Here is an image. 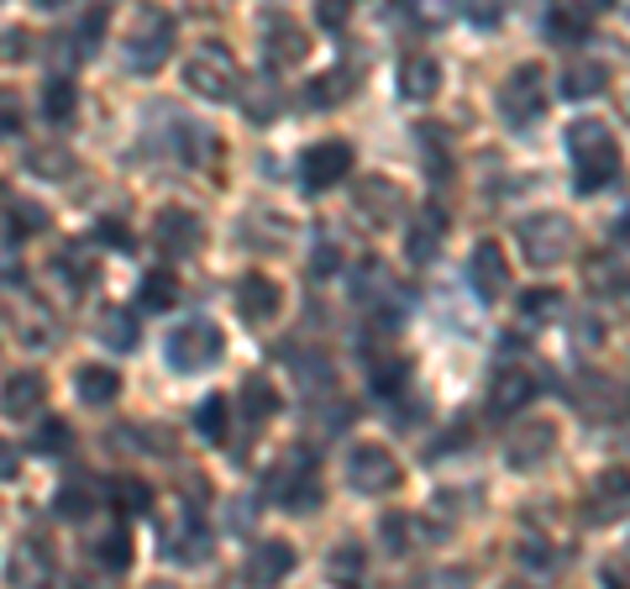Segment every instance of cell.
Segmentation results:
<instances>
[{"mask_svg": "<svg viewBox=\"0 0 630 589\" xmlns=\"http://www.w3.org/2000/svg\"><path fill=\"white\" fill-rule=\"evenodd\" d=\"M342 174H353V148L347 143H315L299 153V180H305V190H332Z\"/></svg>", "mask_w": 630, "mask_h": 589, "instance_id": "7c38bea8", "label": "cell"}, {"mask_svg": "<svg viewBox=\"0 0 630 589\" xmlns=\"http://www.w3.org/2000/svg\"><path fill=\"white\" fill-rule=\"evenodd\" d=\"M289 573H295V548H289L284 537L257 542V548L247 552V585L253 589H274V585H284Z\"/></svg>", "mask_w": 630, "mask_h": 589, "instance_id": "2e32d148", "label": "cell"}, {"mask_svg": "<svg viewBox=\"0 0 630 589\" xmlns=\"http://www.w3.org/2000/svg\"><path fill=\"white\" fill-rule=\"evenodd\" d=\"M236 311H242V322H274L278 316V285L268 274H242V285H236Z\"/></svg>", "mask_w": 630, "mask_h": 589, "instance_id": "d6986e66", "label": "cell"}, {"mask_svg": "<svg viewBox=\"0 0 630 589\" xmlns=\"http://www.w3.org/2000/svg\"><path fill=\"white\" fill-rule=\"evenodd\" d=\"M447 237V216L441 211H420L410 226H405V253H410L415 264H431V253L441 247Z\"/></svg>", "mask_w": 630, "mask_h": 589, "instance_id": "cb8c5ba5", "label": "cell"}, {"mask_svg": "<svg viewBox=\"0 0 630 589\" xmlns=\"http://www.w3.org/2000/svg\"><path fill=\"white\" fill-rule=\"evenodd\" d=\"M111 500H116V510H126V516H148V510H153V485L138 479V474H121V479H111Z\"/></svg>", "mask_w": 630, "mask_h": 589, "instance_id": "d6a6232c", "label": "cell"}, {"mask_svg": "<svg viewBox=\"0 0 630 589\" xmlns=\"http://www.w3.org/2000/svg\"><path fill=\"white\" fill-rule=\"evenodd\" d=\"M315 17H321V27H342V21H347V6H342V0H326V6H321V11H315Z\"/></svg>", "mask_w": 630, "mask_h": 589, "instance_id": "f907efd6", "label": "cell"}, {"mask_svg": "<svg viewBox=\"0 0 630 589\" xmlns=\"http://www.w3.org/2000/svg\"><path fill=\"white\" fill-rule=\"evenodd\" d=\"M557 290H531V295H520V316L526 322H547V316H557Z\"/></svg>", "mask_w": 630, "mask_h": 589, "instance_id": "ee69618b", "label": "cell"}, {"mask_svg": "<svg viewBox=\"0 0 630 589\" xmlns=\"http://www.w3.org/2000/svg\"><path fill=\"white\" fill-rule=\"evenodd\" d=\"M336 264H342V258H336V243H321V253L311 258V274L326 280V274H336Z\"/></svg>", "mask_w": 630, "mask_h": 589, "instance_id": "c3c4849f", "label": "cell"}, {"mask_svg": "<svg viewBox=\"0 0 630 589\" xmlns=\"http://www.w3.org/2000/svg\"><path fill=\"white\" fill-rule=\"evenodd\" d=\"M378 531H384V542L399 552V548H405V537H410V521H405V516H384V527H378Z\"/></svg>", "mask_w": 630, "mask_h": 589, "instance_id": "bcb514c9", "label": "cell"}, {"mask_svg": "<svg viewBox=\"0 0 630 589\" xmlns=\"http://www.w3.org/2000/svg\"><path fill=\"white\" fill-rule=\"evenodd\" d=\"M95 237H100V243H111V247H132V232H126L121 222H100Z\"/></svg>", "mask_w": 630, "mask_h": 589, "instance_id": "7dc6e473", "label": "cell"}, {"mask_svg": "<svg viewBox=\"0 0 630 589\" xmlns=\"http://www.w3.org/2000/svg\"><path fill=\"white\" fill-rule=\"evenodd\" d=\"M158 548H163V558H169V563L200 569V563L211 558V531H205V521H200L195 510H184V516H174V521L163 527Z\"/></svg>", "mask_w": 630, "mask_h": 589, "instance_id": "9c48e42d", "label": "cell"}, {"mask_svg": "<svg viewBox=\"0 0 630 589\" xmlns=\"http://www.w3.org/2000/svg\"><path fill=\"white\" fill-rule=\"evenodd\" d=\"M515 237H520V253H526V264L536 268H551L568 258L572 247V222L562 211H531L526 222L515 226Z\"/></svg>", "mask_w": 630, "mask_h": 589, "instance_id": "5b68a950", "label": "cell"}, {"mask_svg": "<svg viewBox=\"0 0 630 589\" xmlns=\"http://www.w3.org/2000/svg\"><path fill=\"white\" fill-rule=\"evenodd\" d=\"M48 579H53V558H48V548H42V537L17 542V552H11V585L17 589H48Z\"/></svg>", "mask_w": 630, "mask_h": 589, "instance_id": "ffe728a7", "label": "cell"}, {"mask_svg": "<svg viewBox=\"0 0 630 589\" xmlns=\"http://www.w3.org/2000/svg\"><path fill=\"white\" fill-rule=\"evenodd\" d=\"M583 280H589L593 295H604V301H620L630 305V274L620 268V258H589V268H583Z\"/></svg>", "mask_w": 630, "mask_h": 589, "instance_id": "83f0119b", "label": "cell"}, {"mask_svg": "<svg viewBox=\"0 0 630 589\" xmlns=\"http://www.w3.org/2000/svg\"><path fill=\"white\" fill-rule=\"evenodd\" d=\"M27 169H32V174H42V180H69L79 163H74V153H69V148H32V153H27Z\"/></svg>", "mask_w": 630, "mask_h": 589, "instance_id": "d590c367", "label": "cell"}, {"mask_svg": "<svg viewBox=\"0 0 630 589\" xmlns=\"http://www.w3.org/2000/svg\"><path fill=\"white\" fill-rule=\"evenodd\" d=\"M620 237H630V211H626V216H620Z\"/></svg>", "mask_w": 630, "mask_h": 589, "instance_id": "11a10c76", "label": "cell"}, {"mask_svg": "<svg viewBox=\"0 0 630 589\" xmlns=\"http://www.w3.org/2000/svg\"><path fill=\"white\" fill-rule=\"evenodd\" d=\"M27 42H32V38H27V32H6V59H11V63H17V59H27V53H32Z\"/></svg>", "mask_w": 630, "mask_h": 589, "instance_id": "816d5d0a", "label": "cell"}, {"mask_svg": "<svg viewBox=\"0 0 630 589\" xmlns=\"http://www.w3.org/2000/svg\"><path fill=\"white\" fill-rule=\"evenodd\" d=\"M74 385H79V400H84V406H111L121 395V374L105 364H84L74 374Z\"/></svg>", "mask_w": 630, "mask_h": 589, "instance_id": "4316f807", "label": "cell"}, {"mask_svg": "<svg viewBox=\"0 0 630 589\" xmlns=\"http://www.w3.org/2000/svg\"><path fill=\"white\" fill-rule=\"evenodd\" d=\"M153 589H169V585H153Z\"/></svg>", "mask_w": 630, "mask_h": 589, "instance_id": "9f6ffc18", "label": "cell"}, {"mask_svg": "<svg viewBox=\"0 0 630 589\" xmlns=\"http://www.w3.org/2000/svg\"><path fill=\"white\" fill-rule=\"evenodd\" d=\"M42 116H48L53 126L74 116V84L63 80V74H53V80L42 84Z\"/></svg>", "mask_w": 630, "mask_h": 589, "instance_id": "74e56055", "label": "cell"}, {"mask_svg": "<svg viewBox=\"0 0 630 589\" xmlns=\"http://www.w3.org/2000/svg\"><path fill=\"white\" fill-rule=\"evenodd\" d=\"M583 510H589V521H620V516H630V468L599 474L589 489V500H583Z\"/></svg>", "mask_w": 630, "mask_h": 589, "instance_id": "9a60e30c", "label": "cell"}, {"mask_svg": "<svg viewBox=\"0 0 630 589\" xmlns=\"http://www.w3.org/2000/svg\"><path fill=\"white\" fill-rule=\"evenodd\" d=\"M520 558H531L536 569H551V552H547V542H541V537H531V542H520Z\"/></svg>", "mask_w": 630, "mask_h": 589, "instance_id": "681fc988", "label": "cell"}, {"mask_svg": "<svg viewBox=\"0 0 630 589\" xmlns=\"http://www.w3.org/2000/svg\"><path fill=\"white\" fill-rule=\"evenodd\" d=\"M415 138H420V153H426V169H431V180H447L453 174V153L441 143V126H415Z\"/></svg>", "mask_w": 630, "mask_h": 589, "instance_id": "f35d334b", "label": "cell"}, {"mask_svg": "<svg viewBox=\"0 0 630 589\" xmlns=\"http://www.w3.org/2000/svg\"><path fill=\"white\" fill-rule=\"evenodd\" d=\"M589 17H593V6H583V11H568V6H551L547 11V38L551 42H589Z\"/></svg>", "mask_w": 630, "mask_h": 589, "instance_id": "4dcf8cb0", "label": "cell"}, {"mask_svg": "<svg viewBox=\"0 0 630 589\" xmlns=\"http://www.w3.org/2000/svg\"><path fill=\"white\" fill-rule=\"evenodd\" d=\"M179 301V274L174 268H148L138 280V305L142 311H174Z\"/></svg>", "mask_w": 630, "mask_h": 589, "instance_id": "f1b7e54d", "label": "cell"}, {"mask_svg": "<svg viewBox=\"0 0 630 589\" xmlns=\"http://www.w3.org/2000/svg\"><path fill=\"white\" fill-rule=\"evenodd\" d=\"M326 579H332L336 589H363V579H368V552L357 548V542H336L332 558H326Z\"/></svg>", "mask_w": 630, "mask_h": 589, "instance_id": "484cf974", "label": "cell"}, {"mask_svg": "<svg viewBox=\"0 0 630 589\" xmlns=\"http://www.w3.org/2000/svg\"><path fill=\"white\" fill-rule=\"evenodd\" d=\"M195 427H200V437H205V443H221V437H226V395H211V400L200 406Z\"/></svg>", "mask_w": 630, "mask_h": 589, "instance_id": "b9f144b4", "label": "cell"}, {"mask_svg": "<svg viewBox=\"0 0 630 589\" xmlns=\"http://www.w3.org/2000/svg\"><path fill=\"white\" fill-rule=\"evenodd\" d=\"M42 400H48L42 374H11V379H6V422H27V416H38Z\"/></svg>", "mask_w": 630, "mask_h": 589, "instance_id": "603a6c76", "label": "cell"}, {"mask_svg": "<svg viewBox=\"0 0 630 589\" xmlns=\"http://www.w3.org/2000/svg\"><path fill=\"white\" fill-rule=\"evenodd\" d=\"M531 400H536V379L526 374V368H499V374H494L489 406L499 410V416H520Z\"/></svg>", "mask_w": 630, "mask_h": 589, "instance_id": "7402d4cb", "label": "cell"}, {"mask_svg": "<svg viewBox=\"0 0 630 589\" xmlns=\"http://www.w3.org/2000/svg\"><path fill=\"white\" fill-rule=\"evenodd\" d=\"M505 589H515V585H505Z\"/></svg>", "mask_w": 630, "mask_h": 589, "instance_id": "6f0895ef", "label": "cell"}, {"mask_svg": "<svg viewBox=\"0 0 630 589\" xmlns=\"http://www.w3.org/2000/svg\"><path fill=\"white\" fill-rule=\"evenodd\" d=\"M6 216H11V243H17V237H32V232H42V226H48V211H42L38 201H6Z\"/></svg>", "mask_w": 630, "mask_h": 589, "instance_id": "60d3db41", "label": "cell"}, {"mask_svg": "<svg viewBox=\"0 0 630 589\" xmlns=\"http://www.w3.org/2000/svg\"><path fill=\"white\" fill-rule=\"evenodd\" d=\"M468 280H472V290H478L484 301H505V295H510V258H505V247H499V243H478V247H472Z\"/></svg>", "mask_w": 630, "mask_h": 589, "instance_id": "5bb4252c", "label": "cell"}, {"mask_svg": "<svg viewBox=\"0 0 630 589\" xmlns=\"http://www.w3.org/2000/svg\"><path fill=\"white\" fill-rule=\"evenodd\" d=\"M263 42H268V63H299L311 53V32L295 17H284V11L263 17Z\"/></svg>", "mask_w": 630, "mask_h": 589, "instance_id": "e0dca14e", "label": "cell"}, {"mask_svg": "<svg viewBox=\"0 0 630 589\" xmlns=\"http://www.w3.org/2000/svg\"><path fill=\"white\" fill-rule=\"evenodd\" d=\"M347 485L357 489V495H389V489H399V458H394L384 443H353V453H347Z\"/></svg>", "mask_w": 630, "mask_h": 589, "instance_id": "8992f818", "label": "cell"}, {"mask_svg": "<svg viewBox=\"0 0 630 589\" xmlns=\"http://www.w3.org/2000/svg\"><path fill=\"white\" fill-rule=\"evenodd\" d=\"M620 111H626V122H630V90H620Z\"/></svg>", "mask_w": 630, "mask_h": 589, "instance_id": "db71d44e", "label": "cell"}, {"mask_svg": "<svg viewBox=\"0 0 630 589\" xmlns=\"http://www.w3.org/2000/svg\"><path fill=\"white\" fill-rule=\"evenodd\" d=\"M568 159H572V174H578V190H604V184H614L620 169H626L610 126L593 122V116L568 126Z\"/></svg>", "mask_w": 630, "mask_h": 589, "instance_id": "6da1fadb", "label": "cell"}, {"mask_svg": "<svg viewBox=\"0 0 630 589\" xmlns=\"http://www.w3.org/2000/svg\"><path fill=\"white\" fill-rule=\"evenodd\" d=\"M242 410H247V422H268L278 410V389L268 379H247L242 385Z\"/></svg>", "mask_w": 630, "mask_h": 589, "instance_id": "ab89813d", "label": "cell"}, {"mask_svg": "<svg viewBox=\"0 0 630 589\" xmlns=\"http://www.w3.org/2000/svg\"><path fill=\"white\" fill-rule=\"evenodd\" d=\"M394 84H399L405 101H431L436 90H441V63L431 53H405L399 69H394Z\"/></svg>", "mask_w": 630, "mask_h": 589, "instance_id": "ac0fdd59", "label": "cell"}, {"mask_svg": "<svg viewBox=\"0 0 630 589\" xmlns=\"http://www.w3.org/2000/svg\"><path fill=\"white\" fill-rule=\"evenodd\" d=\"M263 489H268V500H278L284 510L311 516V510L321 506V474H315L311 453H305V447H289V453H284V464L263 479Z\"/></svg>", "mask_w": 630, "mask_h": 589, "instance_id": "3957f363", "label": "cell"}, {"mask_svg": "<svg viewBox=\"0 0 630 589\" xmlns=\"http://www.w3.org/2000/svg\"><path fill=\"white\" fill-rule=\"evenodd\" d=\"M100 489L90 485V479H69V485H59V495H53V516L59 521H84L90 510H95Z\"/></svg>", "mask_w": 630, "mask_h": 589, "instance_id": "f546056e", "label": "cell"}, {"mask_svg": "<svg viewBox=\"0 0 630 589\" xmlns=\"http://www.w3.org/2000/svg\"><path fill=\"white\" fill-rule=\"evenodd\" d=\"M353 205H357V216H363V222L384 232V226H399L405 195H399V184H394V180H384V174H368V180H357Z\"/></svg>", "mask_w": 630, "mask_h": 589, "instance_id": "8fae6325", "label": "cell"}, {"mask_svg": "<svg viewBox=\"0 0 630 589\" xmlns=\"http://www.w3.org/2000/svg\"><path fill=\"white\" fill-rule=\"evenodd\" d=\"M184 90H195L200 101H242V74L236 59L221 42H200L184 59Z\"/></svg>", "mask_w": 630, "mask_h": 589, "instance_id": "7a4b0ae2", "label": "cell"}, {"mask_svg": "<svg viewBox=\"0 0 630 589\" xmlns=\"http://www.w3.org/2000/svg\"><path fill=\"white\" fill-rule=\"evenodd\" d=\"M405 379H410V364H405L399 353H389V358H374V364H368V385H374L378 395H405Z\"/></svg>", "mask_w": 630, "mask_h": 589, "instance_id": "836d02e7", "label": "cell"}, {"mask_svg": "<svg viewBox=\"0 0 630 589\" xmlns=\"http://www.w3.org/2000/svg\"><path fill=\"white\" fill-rule=\"evenodd\" d=\"M604 585H610V589H630L626 579H620V569H604Z\"/></svg>", "mask_w": 630, "mask_h": 589, "instance_id": "f5cc1de1", "label": "cell"}, {"mask_svg": "<svg viewBox=\"0 0 630 589\" xmlns=\"http://www.w3.org/2000/svg\"><path fill=\"white\" fill-rule=\"evenodd\" d=\"M163 358L174 374H205V368L221 358V326L205 322V316H190L179 322L169 337H163Z\"/></svg>", "mask_w": 630, "mask_h": 589, "instance_id": "277c9868", "label": "cell"}, {"mask_svg": "<svg viewBox=\"0 0 630 589\" xmlns=\"http://www.w3.org/2000/svg\"><path fill=\"white\" fill-rule=\"evenodd\" d=\"M153 243L163 258H190L200 243H205V226H200L195 211H184V205H163L153 216Z\"/></svg>", "mask_w": 630, "mask_h": 589, "instance_id": "30bf717a", "label": "cell"}, {"mask_svg": "<svg viewBox=\"0 0 630 589\" xmlns=\"http://www.w3.org/2000/svg\"><path fill=\"white\" fill-rule=\"evenodd\" d=\"M599 90H610V69L599 59H589V53H572V59L562 63V95H568V101H589Z\"/></svg>", "mask_w": 630, "mask_h": 589, "instance_id": "44dd1931", "label": "cell"}, {"mask_svg": "<svg viewBox=\"0 0 630 589\" xmlns=\"http://www.w3.org/2000/svg\"><path fill=\"white\" fill-rule=\"evenodd\" d=\"M169 48H174V17L142 11L138 27H132V38H126V63H132L138 74H158L163 59H169Z\"/></svg>", "mask_w": 630, "mask_h": 589, "instance_id": "ba28073f", "label": "cell"}, {"mask_svg": "<svg viewBox=\"0 0 630 589\" xmlns=\"http://www.w3.org/2000/svg\"><path fill=\"white\" fill-rule=\"evenodd\" d=\"M95 563H100V569H111V573L126 569V563H132V531H126V527L105 531V537L95 542Z\"/></svg>", "mask_w": 630, "mask_h": 589, "instance_id": "8d00e7d4", "label": "cell"}, {"mask_svg": "<svg viewBox=\"0 0 630 589\" xmlns=\"http://www.w3.org/2000/svg\"><path fill=\"white\" fill-rule=\"evenodd\" d=\"M557 453V427L551 422H520V427L510 431V443H505V464L510 468H541Z\"/></svg>", "mask_w": 630, "mask_h": 589, "instance_id": "4fadbf2b", "label": "cell"}, {"mask_svg": "<svg viewBox=\"0 0 630 589\" xmlns=\"http://www.w3.org/2000/svg\"><path fill=\"white\" fill-rule=\"evenodd\" d=\"M59 280H69V285H90V280H95V258H90L84 247L59 253Z\"/></svg>", "mask_w": 630, "mask_h": 589, "instance_id": "7bdbcfd3", "label": "cell"}, {"mask_svg": "<svg viewBox=\"0 0 630 589\" xmlns=\"http://www.w3.org/2000/svg\"><path fill=\"white\" fill-rule=\"evenodd\" d=\"M353 90H357V74L347 63H336V69H326V74H315V80L305 84V101L321 105V111H332V105H342Z\"/></svg>", "mask_w": 630, "mask_h": 589, "instance_id": "d4e9b609", "label": "cell"}, {"mask_svg": "<svg viewBox=\"0 0 630 589\" xmlns=\"http://www.w3.org/2000/svg\"><path fill=\"white\" fill-rule=\"evenodd\" d=\"M100 343H111L116 353H132V347H138V316L105 305V311H100Z\"/></svg>", "mask_w": 630, "mask_h": 589, "instance_id": "1f68e13d", "label": "cell"}, {"mask_svg": "<svg viewBox=\"0 0 630 589\" xmlns=\"http://www.w3.org/2000/svg\"><path fill=\"white\" fill-rule=\"evenodd\" d=\"M242 105H247V116H253V122H268V116L278 111V80H274V74H257V80L242 90Z\"/></svg>", "mask_w": 630, "mask_h": 589, "instance_id": "e575fe53", "label": "cell"}, {"mask_svg": "<svg viewBox=\"0 0 630 589\" xmlns=\"http://www.w3.org/2000/svg\"><path fill=\"white\" fill-rule=\"evenodd\" d=\"M547 111V90H541V63H520L499 84V116L510 126H531Z\"/></svg>", "mask_w": 630, "mask_h": 589, "instance_id": "52a82bcc", "label": "cell"}, {"mask_svg": "<svg viewBox=\"0 0 630 589\" xmlns=\"http://www.w3.org/2000/svg\"><path fill=\"white\" fill-rule=\"evenodd\" d=\"M69 443H74V431L63 427V422H42V431H38V453H69Z\"/></svg>", "mask_w": 630, "mask_h": 589, "instance_id": "f6af8a7d", "label": "cell"}]
</instances>
